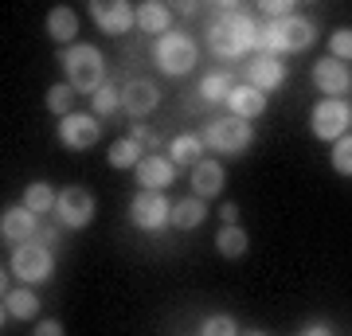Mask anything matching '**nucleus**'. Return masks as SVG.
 <instances>
[{"instance_id": "f257e3e1", "label": "nucleus", "mask_w": 352, "mask_h": 336, "mask_svg": "<svg viewBox=\"0 0 352 336\" xmlns=\"http://www.w3.org/2000/svg\"><path fill=\"white\" fill-rule=\"evenodd\" d=\"M258 47V24H254L251 16H243L239 8H231L227 4L223 16L208 27V51H212L215 59H243V55H251Z\"/></svg>"}, {"instance_id": "f03ea898", "label": "nucleus", "mask_w": 352, "mask_h": 336, "mask_svg": "<svg viewBox=\"0 0 352 336\" xmlns=\"http://www.w3.org/2000/svg\"><path fill=\"white\" fill-rule=\"evenodd\" d=\"M317 39V27L305 20V16H289V20H274V24H263L258 27V47L266 55H289V51H305L314 47Z\"/></svg>"}, {"instance_id": "7ed1b4c3", "label": "nucleus", "mask_w": 352, "mask_h": 336, "mask_svg": "<svg viewBox=\"0 0 352 336\" xmlns=\"http://www.w3.org/2000/svg\"><path fill=\"white\" fill-rule=\"evenodd\" d=\"M63 71H67V82L75 87V94H98L102 90V78H106V59H102L98 47L90 43H75V47L63 51Z\"/></svg>"}, {"instance_id": "20e7f679", "label": "nucleus", "mask_w": 352, "mask_h": 336, "mask_svg": "<svg viewBox=\"0 0 352 336\" xmlns=\"http://www.w3.org/2000/svg\"><path fill=\"white\" fill-rule=\"evenodd\" d=\"M204 145L212 153H219V157H239V153L251 149V141H254V129L251 122H243V117H212V122L204 125Z\"/></svg>"}, {"instance_id": "39448f33", "label": "nucleus", "mask_w": 352, "mask_h": 336, "mask_svg": "<svg viewBox=\"0 0 352 336\" xmlns=\"http://www.w3.org/2000/svg\"><path fill=\"white\" fill-rule=\"evenodd\" d=\"M196 39L184 36V32H168V36L157 39V47H153V63L161 67L168 78H184L196 67Z\"/></svg>"}, {"instance_id": "423d86ee", "label": "nucleus", "mask_w": 352, "mask_h": 336, "mask_svg": "<svg viewBox=\"0 0 352 336\" xmlns=\"http://www.w3.org/2000/svg\"><path fill=\"white\" fill-rule=\"evenodd\" d=\"M12 274L24 286H43L55 274V254H51V247L47 243H20L12 250Z\"/></svg>"}, {"instance_id": "0eeeda50", "label": "nucleus", "mask_w": 352, "mask_h": 336, "mask_svg": "<svg viewBox=\"0 0 352 336\" xmlns=\"http://www.w3.org/2000/svg\"><path fill=\"white\" fill-rule=\"evenodd\" d=\"M349 125H352V106L344 98H321L314 106V113H309V133L317 141H333L337 145L349 133Z\"/></svg>"}, {"instance_id": "6e6552de", "label": "nucleus", "mask_w": 352, "mask_h": 336, "mask_svg": "<svg viewBox=\"0 0 352 336\" xmlns=\"http://www.w3.org/2000/svg\"><path fill=\"white\" fill-rule=\"evenodd\" d=\"M94 196H90L87 188L78 184H67L63 192H59V203H55V215H59V223L71 227V231H82V227L94 223Z\"/></svg>"}, {"instance_id": "1a4fd4ad", "label": "nucleus", "mask_w": 352, "mask_h": 336, "mask_svg": "<svg viewBox=\"0 0 352 336\" xmlns=\"http://www.w3.org/2000/svg\"><path fill=\"white\" fill-rule=\"evenodd\" d=\"M129 219L141 231H161L164 223H173V203L164 199V192H145L141 188L133 203H129Z\"/></svg>"}, {"instance_id": "9d476101", "label": "nucleus", "mask_w": 352, "mask_h": 336, "mask_svg": "<svg viewBox=\"0 0 352 336\" xmlns=\"http://www.w3.org/2000/svg\"><path fill=\"white\" fill-rule=\"evenodd\" d=\"M102 137V125L94 113H67V117H59V141H63L71 153H87L94 149Z\"/></svg>"}, {"instance_id": "9b49d317", "label": "nucleus", "mask_w": 352, "mask_h": 336, "mask_svg": "<svg viewBox=\"0 0 352 336\" xmlns=\"http://www.w3.org/2000/svg\"><path fill=\"white\" fill-rule=\"evenodd\" d=\"M90 16H94L102 36H122V32H129V27L138 24V12L129 8L126 0H94Z\"/></svg>"}, {"instance_id": "f8f14e48", "label": "nucleus", "mask_w": 352, "mask_h": 336, "mask_svg": "<svg viewBox=\"0 0 352 336\" xmlns=\"http://www.w3.org/2000/svg\"><path fill=\"white\" fill-rule=\"evenodd\" d=\"M314 82H317V90H321L325 98H340V94L352 87V71L340 59L329 55V59H317L314 63Z\"/></svg>"}, {"instance_id": "ddd939ff", "label": "nucleus", "mask_w": 352, "mask_h": 336, "mask_svg": "<svg viewBox=\"0 0 352 336\" xmlns=\"http://www.w3.org/2000/svg\"><path fill=\"white\" fill-rule=\"evenodd\" d=\"M122 106H126L129 117H149V113L161 106V87H153L149 78L126 82V87H122Z\"/></svg>"}, {"instance_id": "4468645a", "label": "nucleus", "mask_w": 352, "mask_h": 336, "mask_svg": "<svg viewBox=\"0 0 352 336\" xmlns=\"http://www.w3.org/2000/svg\"><path fill=\"white\" fill-rule=\"evenodd\" d=\"M36 227H39V215H32L20 203V208H8V212L0 215V235L4 243H32L36 238Z\"/></svg>"}, {"instance_id": "2eb2a0df", "label": "nucleus", "mask_w": 352, "mask_h": 336, "mask_svg": "<svg viewBox=\"0 0 352 336\" xmlns=\"http://www.w3.org/2000/svg\"><path fill=\"white\" fill-rule=\"evenodd\" d=\"M133 176H138V184L145 188V192H164V188L176 180V164L164 161V157H141Z\"/></svg>"}, {"instance_id": "dca6fc26", "label": "nucleus", "mask_w": 352, "mask_h": 336, "mask_svg": "<svg viewBox=\"0 0 352 336\" xmlns=\"http://www.w3.org/2000/svg\"><path fill=\"white\" fill-rule=\"evenodd\" d=\"M247 78H251L254 90L270 94V90H278L286 82V67H282V59H274V55H258V59L247 67Z\"/></svg>"}, {"instance_id": "f3484780", "label": "nucleus", "mask_w": 352, "mask_h": 336, "mask_svg": "<svg viewBox=\"0 0 352 336\" xmlns=\"http://www.w3.org/2000/svg\"><path fill=\"white\" fill-rule=\"evenodd\" d=\"M223 192V164L219 161H200L192 168V196L212 199Z\"/></svg>"}, {"instance_id": "a211bd4d", "label": "nucleus", "mask_w": 352, "mask_h": 336, "mask_svg": "<svg viewBox=\"0 0 352 336\" xmlns=\"http://www.w3.org/2000/svg\"><path fill=\"white\" fill-rule=\"evenodd\" d=\"M138 27L141 32H153V36H168V32H173V8L161 4V0L138 4Z\"/></svg>"}, {"instance_id": "6ab92c4d", "label": "nucleus", "mask_w": 352, "mask_h": 336, "mask_svg": "<svg viewBox=\"0 0 352 336\" xmlns=\"http://www.w3.org/2000/svg\"><path fill=\"white\" fill-rule=\"evenodd\" d=\"M227 106H231L235 117L251 122V117H263L266 113V94L263 90H254V87H235L231 90V98H227Z\"/></svg>"}, {"instance_id": "aec40b11", "label": "nucleus", "mask_w": 352, "mask_h": 336, "mask_svg": "<svg viewBox=\"0 0 352 336\" xmlns=\"http://www.w3.org/2000/svg\"><path fill=\"white\" fill-rule=\"evenodd\" d=\"M204 149H208V145H204L200 133H180V137H173V145H168V161L196 168V164L204 161Z\"/></svg>"}, {"instance_id": "412c9836", "label": "nucleus", "mask_w": 352, "mask_h": 336, "mask_svg": "<svg viewBox=\"0 0 352 336\" xmlns=\"http://www.w3.org/2000/svg\"><path fill=\"white\" fill-rule=\"evenodd\" d=\"M47 36L55 39V43H71V39L78 36V16H75V8L55 4V8L47 12Z\"/></svg>"}, {"instance_id": "4be33fe9", "label": "nucleus", "mask_w": 352, "mask_h": 336, "mask_svg": "<svg viewBox=\"0 0 352 336\" xmlns=\"http://www.w3.org/2000/svg\"><path fill=\"white\" fill-rule=\"evenodd\" d=\"M4 313L12 317V321H36L39 317V298L32 289H12V293H4Z\"/></svg>"}, {"instance_id": "5701e85b", "label": "nucleus", "mask_w": 352, "mask_h": 336, "mask_svg": "<svg viewBox=\"0 0 352 336\" xmlns=\"http://www.w3.org/2000/svg\"><path fill=\"white\" fill-rule=\"evenodd\" d=\"M204 219H208V208H204L200 196H188L180 203H173V227H180V231H196Z\"/></svg>"}, {"instance_id": "b1692460", "label": "nucleus", "mask_w": 352, "mask_h": 336, "mask_svg": "<svg viewBox=\"0 0 352 336\" xmlns=\"http://www.w3.org/2000/svg\"><path fill=\"white\" fill-rule=\"evenodd\" d=\"M55 203H59V192H51L43 180H36V184H28V188H24V208H28L32 215L55 212Z\"/></svg>"}, {"instance_id": "393cba45", "label": "nucleus", "mask_w": 352, "mask_h": 336, "mask_svg": "<svg viewBox=\"0 0 352 336\" xmlns=\"http://www.w3.org/2000/svg\"><path fill=\"white\" fill-rule=\"evenodd\" d=\"M247 231L243 227H219V235H215V250L223 254V258H243L247 254Z\"/></svg>"}, {"instance_id": "a878e982", "label": "nucleus", "mask_w": 352, "mask_h": 336, "mask_svg": "<svg viewBox=\"0 0 352 336\" xmlns=\"http://www.w3.org/2000/svg\"><path fill=\"white\" fill-rule=\"evenodd\" d=\"M231 90H235L231 75H227V71H212V75H204V82H200V98L204 102H227Z\"/></svg>"}, {"instance_id": "bb28decb", "label": "nucleus", "mask_w": 352, "mask_h": 336, "mask_svg": "<svg viewBox=\"0 0 352 336\" xmlns=\"http://www.w3.org/2000/svg\"><path fill=\"white\" fill-rule=\"evenodd\" d=\"M141 164V141L122 137L110 145V168H138Z\"/></svg>"}, {"instance_id": "cd10ccee", "label": "nucleus", "mask_w": 352, "mask_h": 336, "mask_svg": "<svg viewBox=\"0 0 352 336\" xmlns=\"http://www.w3.org/2000/svg\"><path fill=\"white\" fill-rule=\"evenodd\" d=\"M71 94H75V87H71V82H59V87H51V90H47V110H51V113H59V117L75 113V110H71Z\"/></svg>"}, {"instance_id": "c85d7f7f", "label": "nucleus", "mask_w": 352, "mask_h": 336, "mask_svg": "<svg viewBox=\"0 0 352 336\" xmlns=\"http://www.w3.org/2000/svg\"><path fill=\"white\" fill-rule=\"evenodd\" d=\"M200 336H243V333L227 313H215V317H208V321L200 324Z\"/></svg>"}, {"instance_id": "c756f323", "label": "nucleus", "mask_w": 352, "mask_h": 336, "mask_svg": "<svg viewBox=\"0 0 352 336\" xmlns=\"http://www.w3.org/2000/svg\"><path fill=\"white\" fill-rule=\"evenodd\" d=\"M329 55L340 63L352 59V27H337L333 36H329Z\"/></svg>"}, {"instance_id": "7c9ffc66", "label": "nucleus", "mask_w": 352, "mask_h": 336, "mask_svg": "<svg viewBox=\"0 0 352 336\" xmlns=\"http://www.w3.org/2000/svg\"><path fill=\"white\" fill-rule=\"evenodd\" d=\"M333 168H337L340 176H352V133H344V137L333 145Z\"/></svg>"}, {"instance_id": "2f4dec72", "label": "nucleus", "mask_w": 352, "mask_h": 336, "mask_svg": "<svg viewBox=\"0 0 352 336\" xmlns=\"http://www.w3.org/2000/svg\"><path fill=\"white\" fill-rule=\"evenodd\" d=\"M90 102H94V113H102V117H110V113L118 110V106H122V94H118L113 87H102V90H98V94H94Z\"/></svg>"}, {"instance_id": "473e14b6", "label": "nucleus", "mask_w": 352, "mask_h": 336, "mask_svg": "<svg viewBox=\"0 0 352 336\" xmlns=\"http://www.w3.org/2000/svg\"><path fill=\"white\" fill-rule=\"evenodd\" d=\"M258 8H263V16H270V24H274V20H289V16H298L289 0H266V4H258Z\"/></svg>"}, {"instance_id": "72a5a7b5", "label": "nucleus", "mask_w": 352, "mask_h": 336, "mask_svg": "<svg viewBox=\"0 0 352 336\" xmlns=\"http://www.w3.org/2000/svg\"><path fill=\"white\" fill-rule=\"evenodd\" d=\"M219 219H223V227H239V208L227 199L223 208H219Z\"/></svg>"}, {"instance_id": "f704fd0d", "label": "nucleus", "mask_w": 352, "mask_h": 336, "mask_svg": "<svg viewBox=\"0 0 352 336\" xmlns=\"http://www.w3.org/2000/svg\"><path fill=\"white\" fill-rule=\"evenodd\" d=\"M36 336H63V324L59 321H39Z\"/></svg>"}, {"instance_id": "c9c22d12", "label": "nucleus", "mask_w": 352, "mask_h": 336, "mask_svg": "<svg viewBox=\"0 0 352 336\" xmlns=\"http://www.w3.org/2000/svg\"><path fill=\"white\" fill-rule=\"evenodd\" d=\"M302 336H333V333H329V324H309Z\"/></svg>"}, {"instance_id": "e433bc0d", "label": "nucleus", "mask_w": 352, "mask_h": 336, "mask_svg": "<svg viewBox=\"0 0 352 336\" xmlns=\"http://www.w3.org/2000/svg\"><path fill=\"white\" fill-rule=\"evenodd\" d=\"M243 336H266V333H258V328H251V333H243Z\"/></svg>"}]
</instances>
